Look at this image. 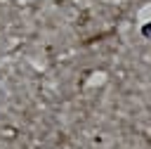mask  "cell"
<instances>
[{
  "label": "cell",
  "instance_id": "6da1fadb",
  "mask_svg": "<svg viewBox=\"0 0 151 149\" xmlns=\"http://www.w3.org/2000/svg\"><path fill=\"white\" fill-rule=\"evenodd\" d=\"M142 33H144V35H146V38H151V24H146V26H144V28H142Z\"/></svg>",
  "mask_w": 151,
  "mask_h": 149
}]
</instances>
